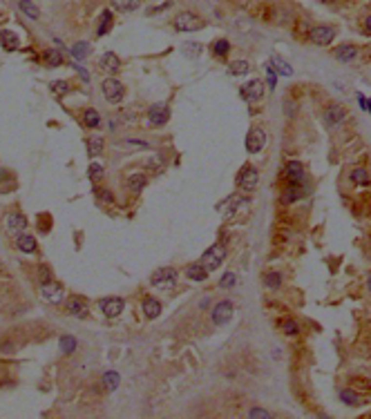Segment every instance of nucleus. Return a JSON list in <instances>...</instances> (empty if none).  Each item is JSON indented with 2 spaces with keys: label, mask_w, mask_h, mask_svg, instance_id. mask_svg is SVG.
<instances>
[{
  "label": "nucleus",
  "mask_w": 371,
  "mask_h": 419,
  "mask_svg": "<svg viewBox=\"0 0 371 419\" xmlns=\"http://www.w3.org/2000/svg\"><path fill=\"white\" fill-rule=\"evenodd\" d=\"M340 401L347 403V406H353V408H355V406H362V403H365V399H362L360 395H355L353 390H347V388H345V390H340Z\"/></svg>",
  "instance_id": "393cba45"
},
{
  "label": "nucleus",
  "mask_w": 371,
  "mask_h": 419,
  "mask_svg": "<svg viewBox=\"0 0 371 419\" xmlns=\"http://www.w3.org/2000/svg\"><path fill=\"white\" fill-rule=\"evenodd\" d=\"M103 174H105V172H103V168L99 165V163H92L90 168H87V176H90L92 181H101Z\"/></svg>",
  "instance_id": "79ce46f5"
},
{
  "label": "nucleus",
  "mask_w": 371,
  "mask_h": 419,
  "mask_svg": "<svg viewBox=\"0 0 371 419\" xmlns=\"http://www.w3.org/2000/svg\"><path fill=\"white\" fill-rule=\"evenodd\" d=\"M16 246H18V250L21 252H27V254H32V252H36V239L34 236H29V234H18V239H16Z\"/></svg>",
  "instance_id": "aec40b11"
},
{
  "label": "nucleus",
  "mask_w": 371,
  "mask_h": 419,
  "mask_svg": "<svg viewBox=\"0 0 371 419\" xmlns=\"http://www.w3.org/2000/svg\"><path fill=\"white\" fill-rule=\"evenodd\" d=\"M123 305H125V301H123L121 297H105L101 299V310L105 317H110V319H114V317H119L123 310Z\"/></svg>",
  "instance_id": "9b49d317"
},
{
  "label": "nucleus",
  "mask_w": 371,
  "mask_h": 419,
  "mask_svg": "<svg viewBox=\"0 0 371 419\" xmlns=\"http://www.w3.org/2000/svg\"><path fill=\"white\" fill-rule=\"evenodd\" d=\"M18 7H21V11L25 14L27 18H32V20H38V18H41V9L34 5L32 0H21V2H18Z\"/></svg>",
  "instance_id": "a878e982"
},
{
  "label": "nucleus",
  "mask_w": 371,
  "mask_h": 419,
  "mask_svg": "<svg viewBox=\"0 0 371 419\" xmlns=\"http://www.w3.org/2000/svg\"><path fill=\"white\" fill-rule=\"evenodd\" d=\"M103 383H105L107 390H117L119 383H121V377H119V372H114V370L105 372V375H103Z\"/></svg>",
  "instance_id": "473e14b6"
},
{
  "label": "nucleus",
  "mask_w": 371,
  "mask_h": 419,
  "mask_svg": "<svg viewBox=\"0 0 371 419\" xmlns=\"http://www.w3.org/2000/svg\"><path fill=\"white\" fill-rule=\"evenodd\" d=\"M150 283H152L154 288H161V290L172 288V286H177V272L172 267H159L157 272H152Z\"/></svg>",
  "instance_id": "f257e3e1"
},
{
  "label": "nucleus",
  "mask_w": 371,
  "mask_h": 419,
  "mask_svg": "<svg viewBox=\"0 0 371 419\" xmlns=\"http://www.w3.org/2000/svg\"><path fill=\"white\" fill-rule=\"evenodd\" d=\"M264 286L270 290H277L282 286V274L280 272H266L264 274Z\"/></svg>",
  "instance_id": "f704fd0d"
},
{
  "label": "nucleus",
  "mask_w": 371,
  "mask_h": 419,
  "mask_svg": "<svg viewBox=\"0 0 371 419\" xmlns=\"http://www.w3.org/2000/svg\"><path fill=\"white\" fill-rule=\"evenodd\" d=\"M345 118H347V112H345V107H340V105H331L329 110L324 112V121H327V125L329 127L342 125Z\"/></svg>",
  "instance_id": "2eb2a0df"
},
{
  "label": "nucleus",
  "mask_w": 371,
  "mask_h": 419,
  "mask_svg": "<svg viewBox=\"0 0 371 419\" xmlns=\"http://www.w3.org/2000/svg\"><path fill=\"white\" fill-rule=\"evenodd\" d=\"M127 188L132 190V192H141L145 188V176L144 174H132V176L127 178Z\"/></svg>",
  "instance_id": "72a5a7b5"
},
{
  "label": "nucleus",
  "mask_w": 371,
  "mask_h": 419,
  "mask_svg": "<svg viewBox=\"0 0 371 419\" xmlns=\"http://www.w3.org/2000/svg\"><path fill=\"white\" fill-rule=\"evenodd\" d=\"M7 228H9V232H14V234H21V232H25V228H27L25 214H18V212L9 214V216H7Z\"/></svg>",
  "instance_id": "dca6fc26"
},
{
  "label": "nucleus",
  "mask_w": 371,
  "mask_h": 419,
  "mask_svg": "<svg viewBox=\"0 0 371 419\" xmlns=\"http://www.w3.org/2000/svg\"><path fill=\"white\" fill-rule=\"evenodd\" d=\"M38 277H41V283H45V281H49V279H52V274H49L47 267H41V272H38Z\"/></svg>",
  "instance_id": "8fccbe9b"
},
{
  "label": "nucleus",
  "mask_w": 371,
  "mask_h": 419,
  "mask_svg": "<svg viewBox=\"0 0 371 419\" xmlns=\"http://www.w3.org/2000/svg\"><path fill=\"white\" fill-rule=\"evenodd\" d=\"M67 310L74 314V317H79V319H85V317H87V304H85L83 299H72L67 304Z\"/></svg>",
  "instance_id": "4be33fe9"
},
{
  "label": "nucleus",
  "mask_w": 371,
  "mask_h": 419,
  "mask_svg": "<svg viewBox=\"0 0 371 419\" xmlns=\"http://www.w3.org/2000/svg\"><path fill=\"white\" fill-rule=\"evenodd\" d=\"M367 288H369V292H371V272L367 274Z\"/></svg>",
  "instance_id": "5fc2aeb1"
},
{
  "label": "nucleus",
  "mask_w": 371,
  "mask_h": 419,
  "mask_svg": "<svg viewBox=\"0 0 371 419\" xmlns=\"http://www.w3.org/2000/svg\"><path fill=\"white\" fill-rule=\"evenodd\" d=\"M112 5L119 11H132L139 7V0H112Z\"/></svg>",
  "instance_id": "4c0bfd02"
},
{
  "label": "nucleus",
  "mask_w": 371,
  "mask_h": 419,
  "mask_svg": "<svg viewBox=\"0 0 371 419\" xmlns=\"http://www.w3.org/2000/svg\"><path fill=\"white\" fill-rule=\"evenodd\" d=\"M74 350H76V339L74 337H69V335L61 337V352H63V355H72Z\"/></svg>",
  "instance_id": "c9c22d12"
},
{
  "label": "nucleus",
  "mask_w": 371,
  "mask_h": 419,
  "mask_svg": "<svg viewBox=\"0 0 371 419\" xmlns=\"http://www.w3.org/2000/svg\"><path fill=\"white\" fill-rule=\"evenodd\" d=\"M307 194H309L307 181H304V183H291L287 190H284V203H295V201H300L302 196H307Z\"/></svg>",
  "instance_id": "4468645a"
},
{
  "label": "nucleus",
  "mask_w": 371,
  "mask_h": 419,
  "mask_svg": "<svg viewBox=\"0 0 371 419\" xmlns=\"http://www.w3.org/2000/svg\"><path fill=\"white\" fill-rule=\"evenodd\" d=\"M284 176L289 178V183H304V165L300 161H289L284 168Z\"/></svg>",
  "instance_id": "ddd939ff"
},
{
  "label": "nucleus",
  "mask_w": 371,
  "mask_h": 419,
  "mask_svg": "<svg viewBox=\"0 0 371 419\" xmlns=\"http://www.w3.org/2000/svg\"><path fill=\"white\" fill-rule=\"evenodd\" d=\"M87 152H90V156H99V154L103 152L101 138H90V141H87Z\"/></svg>",
  "instance_id": "58836bf2"
},
{
  "label": "nucleus",
  "mask_w": 371,
  "mask_h": 419,
  "mask_svg": "<svg viewBox=\"0 0 371 419\" xmlns=\"http://www.w3.org/2000/svg\"><path fill=\"white\" fill-rule=\"evenodd\" d=\"M282 332L287 337H297L300 335V325H297V321L287 319V321H282Z\"/></svg>",
  "instance_id": "e433bc0d"
},
{
  "label": "nucleus",
  "mask_w": 371,
  "mask_h": 419,
  "mask_svg": "<svg viewBox=\"0 0 371 419\" xmlns=\"http://www.w3.org/2000/svg\"><path fill=\"white\" fill-rule=\"evenodd\" d=\"M293 114H295V105H291L287 100V116H293Z\"/></svg>",
  "instance_id": "603ef678"
},
{
  "label": "nucleus",
  "mask_w": 371,
  "mask_h": 419,
  "mask_svg": "<svg viewBox=\"0 0 371 419\" xmlns=\"http://www.w3.org/2000/svg\"><path fill=\"white\" fill-rule=\"evenodd\" d=\"M248 417H250V419H257V417H260V419H270L273 415L266 413L264 408H250V410H248Z\"/></svg>",
  "instance_id": "de8ad7c7"
},
{
  "label": "nucleus",
  "mask_w": 371,
  "mask_h": 419,
  "mask_svg": "<svg viewBox=\"0 0 371 419\" xmlns=\"http://www.w3.org/2000/svg\"><path fill=\"white\" fill-rule=\"evenodd\" d=\"M309 38H311V42L313 45H320V47H327L331 40L335 38V29L333 27H324V25H320V27H313L311 32H309Z\"/></svg>",
  "instance_id": "423d86ee"
},
{
  "label": "nucleus",
  "mask_w": 371,
  "mask_h": 419,
  "mask_svg": "<svg viewBox=\"0 0 371 419\" xmlns=\"http://www.w3.org/2000/svg\"><path fill=\"white\" fill-rule=\"evenodd\" d=\"M175 29L177 32H199V29H204V20L195 14L186 11V14H179L175 18Z\"/></svg>",
  "instance_id": "20e7f679"
},
{
  "label": "nucleus",
  "mask_w": 371,
  "mask_h": 419,
  "mask_svg": "<svg viewBox=\"0 0 371 419\" xmlns=\"http://www.w3.org/2000/svg\"><path fill=\"white\" fill-rule=\"evenodd\" d=\"M112 27V11H103L101 14V22H99V29H96V36H105Z\"/></svg>",
  "instance_id": "7c9ffc66"
},
{
  "label": "nucleus",
  "mask_w": 371,
  "mask_h": 419,
  "mask_svg": "<svg viewBox=\"0 0 371 419\" xmlns=\"http://www.w3.org/2000/svg\"><path fill=\"white\" fill-rule=\"evenodd\" d=\"M235 283H237V277H235L233 272H226L222 277V281H219V286H222V288H226V290H230V288H235Z\"/></svg>",
  "instance_id": "37998d69"
},
{
  "label": "nucleus",
  "mask_w": 371,
  "mask_h": 419,
  "mask_svg": "<svg viewBox=\"0 0 371 419\" xmlns=\"http://www.w3.org/2000/svg\"><path fill=\"white\" fill-rule=\"evenodd\" d=\"M184 52L188 54V56H190V58H197V56H199V54L204 52V47H202V45H199V42H186V45H184Z\"/></svg>",
  "instance_id": "ea45409f"
},
{
  "label": "nucleus",
  "mask_w": 371,
  "mask_h": 419,
  "mask_svg": "<svg viewBox=\"0 0 371 419\" xmlns=\"http://www.w3.org/2000/svg\"><path fill=\"white\" fill-rule=\"evenodd\" d=\"M0 45H2V49H7V52H14V49H18V36L14 32H7V29H2L0 32Z\"/></svg>",
  "instance_id": "6ab92c4d"
},
{
  "label": "nucleus",
  "mask_w": 371,
  "mask_h": 419,
  "mask_svg": "<svg viewBox=\"0 0 371 419\" xmlns=\"http://www.w3.org/2000/svg\"><path fill=\"white\" fill-rule=\"evenodd\" d=\"M262 96H264V85H262V80H250V83H246L244 87H242V98H244L246 103H257V100H262Z\"/></svg>",
  "instance_id": "9d476101"
},
{
  "label": "nucleus",
  "mask_w": 371,
  "mask_h": 419,
  "mask_svg": "<svg viewBox=\"0 0 371 419\" xmlns=\"http://www.w3.org/2000/svg\"><path fill=\"white\" fill-rule=\"evenodd\" d=\"M83 123H85V127H99L101 125V116H99V112L96 110H92V107H87V110L83 112Z\"/></svg>",
  "instance_id": "c85d7f7f"
},
{
  "label": "nucleus",
  "mask_w": 371,
  "mask_h": 419,
  "mask_svg": "<svg viewBox=\"0 0 371 419\" xmlns=\"http://www.w3.org/2000/svg\"><path fill=\"white\" fill-rule=\"evenodd\" d=\"M212 52H215V56H226V54L230 52V42L228 40H217L215 45H212Z\"/></svg>",
  "instance_id": "a19ab883"
},
{
  "label": "nucleus",
  "mask_w": 371,
  "mask_h": 419,
  "mask_svg": "<svg viewBox=\"0 0 371 419\" xmlns=\"http://www.w3.org/2000/svg\"><path fill=\"white\" fill-rule=\"evenodd\" d=\"M264 145H266V132L262 127H253L248 132V136H246V150L250 154H257L264 150Z\"/></svg>",
  "instance_id": "0eeeda50"
},
{
  "label": "nucleus",
  "mask_w": 371,
  "mask_h": 419,
  "mask_svg": "<svg viewBox=\"0 0 371 419\" xmlns=\"http://www.w3.org/2000/svg\"><path fill=\"white\" fill-rule=\"evenodd\" d=\"M148 118H150V123H152V125H165V123H168V118H170L168 105H165V103L152 105V107H150Z\"/></svg>",
  "instance_id": "f8f14e48"
},
{
  "label": "nucleus",
  "mask_w": 371,
  "mask_h": 419,
  "mask_svg": "<svg viewBox=\"0 0 371 419\" xmlns=\"http://www.w3.org/2000/svg\"><path fill=\"white\" fill-rule=\"evenodd\" d=\"M270 67L275 69L277 74H282V76H293V67L291 65L287 63V60H284V58H280V56H273L270 58Z\"/></svg>",
  "instance_id": "412c9836"
},
{
  "label": "nucleus",
  "mask_w": 371,
  "mask_h": 419,
  "mask_svg": "<svg viewBox=\"0 0 371 419\" xmlns=\"http://www.w3.org/2000/svg\"><path fill=\"white\" fill-rule=\"evenodd\" d=\"M90 42H85V40H79V42H74L72 45V49H69V54L76 58V60H83V58H87L90 56Z\"/></svg>",
  "instance_id": "b1692460"
},
{
  "label": "nucleus",
  "mask_w": 371,
  "mask_h": 419,
  "mask_svg": "<svg viewBox=\"0 0 371 419\" xmlns=\"http://www.w3.org/2000/svg\"><path fill=\"white\" fill-rule=\"evenodd\" d=\"M233 312H235L233 301H219V304L212 308V321L217 325L228 324V321L233 319Z\"/></svg>",
  "instance_id": "6e6552de"
},
{
  "label": "nucleus",
  "mask_w": 371,
  "mask_h": 419,
  "mask_svg": "<svg viewBox=\"0 0 371 419\" xmlns=\"http://www.w3.org/2000/svg\"><path fill=\"white\" fill-rule=\"evenodd\" d=\"M123 143H127V147H134V150H148L150 147L145 141H137V138H134V141L132 138H127V141H123Z\"/></svg>",
  "instance_id": "09e8293b"
},
{
  "label": "nucleus",
  "mask_w": 371,
  "mask_h": 419,
  "mask_svg": "<svg viewBox=\"0 0 371 419\" xmlns=\"http://www.w3.org/2000/svg\"><path fill=\"white\" fill-rule=\"evenodd\" d=\"M349 178H351V183H353V185H369V172H367L365 168L351 170Z\"/></svg>",
  "instance_id": "cd10ccee"
},
{
  "label": "nucleus",
  "mask_w": 371,
  "mask_h": 419,
  "mask_svg": "<svg viewBox=\"0 0 371 419\" xmlns=\"http://www.w3.org/2000/svg\"><path fill=\"white\" fill-rule=\"evenodd\" d=\"M101 89H103V96H105L107 103H119V100L125 96V87H123L117 78H105L101 85Z\"/></svg>",
  "instance_id": "39448f33"
},
{
  "label": "nucleus",
  "mask_w": 371,
  "mask_h": 419,
  "mask_svg": "<svg viewBox=\"0 0 371 419\" xmlns=\"http://www.w3.org/2000/svg\"><path fill=\"white\" fill-rule=\"evenodd\" d=\"M144 312L148 319H157L161 314V304L157 301V299H145L144 301Z\"/></svg>",
  "instance_id": "bb28decb"
},
{
  "label": "nucleus",
  "mask_w": 371,
  "mask_h": 419,
  "mask_svg": "<svg viewBox=\"0 0 371 419\" xmlns=\"http://www.w3.org/2000/svg\"><path fill=\"white\" fill-rule=\"evenodd\" d=\"M119 67H121V60H119L117 54H112V52L103 54V58H101V69L103 72L114 74V72H119Z\"/></svg>",
  "instance_id": "a211bd4d"
},
{
  "label": "nucleus",
  "mask_w": 371,
  "mask_h": 419,
  "mask_svg": "<svg viewBox=\"0 0 371 419\" xmlns=\"http://www.w3.org/2000/svg\"><path fill=\"white\" fill-rule=\"evenodd\" d=\"M42 58H45V63H47L49 67H59V65H63V54H61L59 49H49V52L42 54Z\"/></svg>",
  "instance_id": "c756f323"
},
{
  "label": "nucleus",
  "mask_w": 371,
  "mask_h": 419,
  "mask_svg": "<svg viewBox=\"0 0 371 419\" xmlns=\"http://www.w3.org/2000/svg\"><path fill=\"white\" fill-rule=\"evenodd\" d=\"M266 80H268V87L270 89H275V85H277V72L270 65H266Z\"/></svg>",
  "instance_id": "a18cd8bd"
},
{
  "label": "nucleus",
  "mask_w": 371,
  "mask_h": 419,
  "mask_svg": "<svg viewBox=\"0 0 371 419\" xmlns=\"http://www.w3.org/2000/svg\"><path fill=\"white\" fill-rule=\"evenodd\" d=\"M335 60H340V63H351L355 56H358V47H353V45H340L338 49L333 52Z\"/></svg>",
  "instance_id": "f3484780"
},
{
  "label": "nucleus",
  "mask_w": 371,
  "mask_h": 419,
  "mask_svg": "<svg viewBox=\"0 0 371 419\" xmlns=\"http://www.w3.org/2000/svg\"><path fill=\"white\" fill-rule=\"evenodd\" d=\"M365 29H367V34H371V16L365 18Z\"/></svg>",
  "instance_id": "864d4df0"
},
{
  "label": "nucleus",
  "mask_w": 371,
  "mask_h": 419,
  "mask_svg": "<svg viewBox=\"0 0 371 419\" xmlns=\"http://www.w3.org/2000/svg\"><path fill=\"white\" fill-rule=\"evenodd\" d=\"M52 92H54V94H59V96H63V94H67V92H69V85L65 83V80H54V83H52Z\"/></svg>",
  "instance_id": "c03bdc74"
},
{
  "label": "nucleus",
  "mask_w": 371,
  "mask_h": 419,
  "mask_svg": "<svg viewBox=\"0 0 371 419\" xmlns=\"http://www.w3.org/2000/svg\"><path fill=\"white\" fill-rule=\"evenodd\" d=\"M230 74L233 76H244V74L250 72V63L248 60H235V63H230Z\"/></svg>",
  "instance_id": "2f4dec72"
},
{
  "label": "nucleus",
  "mask_w": 371,
  "mask_h": 419,
  "mask_svg": "<svg viewBox=\"0 0 371 419\" xmlns=\"http://www.w3.org/2000/svg\"><path fill=\"white\" fill-rule=\"evenodd\" d=\"M94 194L99 196L101 201H105V203H114V196H112V192L110 190H103V188H96L94 190Z\"/></svg>",
  "instance_id": "49530a36"
},
{
  "label": "nucleus",
  "mask_w": 371,
  "mask_h": 419,
  "mask_svg": "<svg viewBox=\"0 0 371 419\" xmlns=\"http://www.w3.org/2000/svg\"><path fill=\"white\" fill-rule=\"evenodd\" d=\"M257 183H260V172H257L253 165H244V168L239 170L237 185L242 190H246V192H253V190L257 188Z\"/></svg>",
  "instance_id": "f03ea898"
},
{
  "label": "nucleus",
  "mask_w": 371,
  "mask_h": 419,
  "mask_svg": "<svg viewBox=\"0 0 371 419\" xmlns=\"http://www.w3.org/2000/svg\"><path fill=\"white\" fill-rule=\"evenodd\" d=\"M224 257H226V250H224L222 243H217V246H212L210 250L204 252V257H202V266L206 267L208 272H210V270H217V267L222 266Z\"/></svg>",
  "instance_id": "7ed1b4c3"
},
{
  "label": "nucleus",
  "mask_w": 371,
  "mask_h": 419,
  "mask_svg": "<svg viewBox=\"0 0 371 419\" xmlns=\"http://www.w3.org/2000/svg\"><path fill=\"white\" fill-rule=\"evenodd\" d=\"M358 100H360V107H362V110H367V112L371 114V100H367L365 96H358Z\"/></svg>",
  "instance_id": "3c124183"
},
{
  "label": "nucleus",
  "mask_w": 371,
  "mask_h": 419,
  "mask_svg": "<svg viewBox=\"0 0 371 419\" xmlns=\"http://www.w3.org/2000/svg\"><path fill=\"white\" fill-rule=\"evenodd\" d=\"M41 292H42V297L47 299L49 304H63V288H61L59 283L56 281H45V283H41Z\"/></svg>",
  "instance_id": "1a4fd4ad"
},
{
  "label": "nucleus",
  "mask_w": 371,
  "mask_h": 419,
  "mask_svg": "<svg viewBox=\"0 0 371 419\" xmlns=\"http://www.w3.org/2000/svg\"><path fill=\"white\" fill-rule=\"evenodd\" d=\"M186 274H188V279H192V281H206L208 270L202 266V263H195V266L186 267Z\"/></svg>",
  "instance_id": "5701e85b"
}]
</instances>
